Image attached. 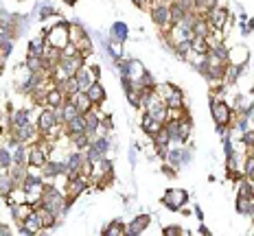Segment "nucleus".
I'll use <instances>...</instances> for the list:
<instances>
[{
  "instance_id": "2",
  "label": "nucleus",
  "mask_w": 254,
  "mask_h": 236,
  "mask_svg": "<svg viewBox=\"0 0 254 236\" xmlns=\"http://www.w3.org/2000/svg\"><path fill=\"white\" fill-rule=\"evenodd\" d=\"M210 116H213L217 127H230L232 116H235V109H232L226 101H215V98L210 96Z\"/></svg>"
},
{
  "instance_id": "8",
  "label": "nucleus",
  "mask_w": 254,
  "mask_h": 236,
  "mask_svg": "<svg viewBox=\"0 0 254 236\" xmlns=\"http://www.w3.org/2000/svg\"><path fill=\"white\" fill-rule=\"evenodd\" d=\"M70 101L77 105V109H79V112H81V114H86V112H90V109L94 107L92 101H90V96L86 94V90H79V92L75 94V96L70 98Z\"/></svg>"
},
{
  "instance_id": "15",
  "label": "nucleus",
  "mask_w": 254,
  "mask_h": 236,
  "mask_svg": "<svg viewBox=\"0 0 254 236\" xmlns=\"http://www.w3.org/2000/svg\"><path fill=\"white\" fill-rule=\"evenodd\" d=\"M243 162H246V164H243V175H246L248 180H252V182H254V153H252V155H248Z\"/></svg>"
},
{
  "instance_id": "20",
  "label": "nucleus",
  "mask_w": 254,
  "mask_h": 236,
  "mask_svg": "<svg viewBox=\"0 0 254 236\" xmlns=\"http://www.w3.org/2000/svg\"><path fill=\"white\" fill-rule=\"evenodd\" d=\"M199 234H204V236H208L210 232H208V228H206V225H199Z\"/></svg>"
},
{
  "instance_id": "6",
  "label": "nucleus",
  "mask_w": 254,
  "mask_h": 236,
  "mask_svg": "<svg viewBox=\"0 0 254 236\" xmlns=\"http://www.w3.org/2000/svg\"><path fill=\"white\" fill-rule=\"evenodd\" d=\"M151 223V217L149 214H138L129 225L125 228V236H140L142 232L147 230V225Z\"/></svg>"
},
{
  "instance_id": "12",
  "label": "nucleus",
  "mask_w": 254,
  "mask_h": 236,
  "mask_svg": "<svg viewBox=\"0 0 254 236\" xmlns=\"http://www.w3.org/2000/svg\"><path fill=\"white\" fill-rule=\"evenodd\" d=\"M125 228H127V225L123 221H112L108 228L103 230V234L105 236H125Z\"/></svg>"
},
{
  "instance_id": "14",
  "label": "nucleus",
  "mask_w": 254,
  "mask_h": 236,
  "mask_svg": "<svg viewBox=\"0 0 254 236\" xmlns=\"http://www.w3.org/2000/svg\"><path fill=\"white\" fill-rule=\"evenodd\" d=\"M169 7H171V24H180L184 20V15H187V11H184V9L180 7L178 2L169 4Z\"/></svg>"
},
{
  "instance_id": "16",
  "label": "nucleus",
  "mask_w": 254,
  "mask_h": 236,
  "mask_svg": "<svg viewBox=\"0 0 254 236\" xmlns=\"http://www.w3.org/2000/svg\"><path fill=\"white\" fill-rule=\"evenodd\" d=\"M184 234V230L180 228V225H167L165 230H162V236H180Z\"/></svg>"
},
{
  "instance_id": "21",
  "label": "nucleus",
  "mask_w": 254,
  "mask_h": 236,
  "mask_svg": "<svg viewBox=\"0 0 254 236\" xmlns=\"http://www.w3.org/2000/svg\"><path fill=\"white\" fill-rule=\"evenodd\" d=\"M195 214H197V219H204V214H202V208H199V206H195Z\"/></svg>"
},
{
  "instance_id": "13",
  "label": "nucleus",
  "mask_w": 254,
  "mask_h": 236,
  "mask_svg": "<svg viewBox=\"0 0 254 236\" xmlns=\"http://www.w3.org/2000/svg\"><path fill=\"white\" fill-rule=\"evenodd\" d=\"M252 201H254V199H250V197H241V195H237V201H235L237 212H239V214H250Z\"/></svg>"
},
{
  "instance_id": "3",
  "label": "nucleus",
  "mask_w": 254,
  "mask_h": 236,
  "mask_svg": "<svg viewBox=\"0 0 254 236\" xmlns=\"http://www.w3.org/2000/svg\"><path fill=\"white\" fill-rule=\"evenodd\" d=\"M162 203H165V208L178 212V210H182L189 203V192L182 190V188H169L165 197H162Z\"/></svg>"
},
{
  "instance_id": "22",
  "label": "nucleus",
  "mask_w": 254,
  "mask_h": 236,
  "mask_svg": "<svg viewBox=\"0 0 254 236\" xmlns=\"http://www.w3.org/2000/svg\"><path fill=\"white\" fill-rule=\"evenodd\" d=\"M64 2H66V4H75L77 0H64Z\"/></svg>"
},
{
  "instance_id": "9",
  "label": "nucleus",
  "mask_w": 254,
  "mask_h": 236,
  "mask_svg": "<svg viewBox=\"0 0 254 236\" xmlns=\"http://www.w3.org/2000/svg\"><path fill=\"white\" fill-rule=\"evenodd\" d=\"M64 127H66L68 136H70V134H83V131H86V116H83V114H79V116H75L72 120H68Z\"/></svg>"
},
{
  "instance_id": "11",
  "label": "nucleus",
  "mask_w": 254,
  "mask_h": 236,
  "mask_svg": "<svg viewBox=\"0 0 254 236\" xmlns=\"http://www.w3.org/2000/svg\"><path fill=\"white\" fill-rule=\"evenodd\" d=\"M142 129H145L147 136H151V138H153V136L162 129V123H158V120H153L149 114H145V116H142Z\"/></svg>"
},
{
  "instance_id": "10",
  "label": "nucleus",
  "mask_w": 254,
  "mask_h": 236,
  "mask_svg": "<svg viewBox=\"0 0 254 236\" xmlns=\"http://www.w3.org/2000/svg\"><path fill=\"white\" fill-rule=\"evenodd\" d=\"M110 40L112 42H127V26L123 22H114L112 29H110Z\"/></svg>"
},
{
  "instance_id": "19",
  "label": "nucleus",
  "mask_w": 254,
  "mask_h": 236,
  "mask_svg": "<svg viewBox=\"0 0 254 236\" xmlns=\"http://www.w3.org/2000/svg\"><path fill=\"white\" fill-rule=\"evenodd\" d=\"M248 116H250V120L254 123V103L250 105V109H248Z\"/></svg>"
},
{
  "instance_id": "4",
  "label": "nucleus",
  "mask_w": 254,
  "mask_h": 236,
  "mask_svg": "<svg viewBox=\"0 0 254 236\" xmlns=\"http://www.w3.org/2000/svg\"><path fill=\"white\" fill-rule=\"evenodd\" d=\"M151 20L153 24L158 26H171V7L169 4H162V2H156L151 4Z\"/></svg>"
},
{
  "instance_id": "5",
  "label": "nucleus",
  "mask_w": 254,
  "mask_h": 236,
  "mask_svg": "<svg viewBox=\"0 0 254 236\" xmlns=\"http://www.w3.org/2000/svg\"><path fill=\"white\" fill-rule=\"evenodd\" d=\"M250 59V50H248V46H232L228 48V64L232 66H246V61Z\"/></svg>"
},
{
  "instance_id": "1",
  "label": "nucleus",
  "mask_w": 254,
  "mask_h": 236,
  "mask_svg": "<svg viewBox=\"0 0 254 236\" xmlns=\"http://www.w3.org/2000/svg\"><path fill=\"white\" fill-rule=\"evenodd\" d=\"M46 44L53 46V48H60V50L66 48V46L70 44V24L57 20V24L46 31Z\"/></svg>"
},
{
  "instance_id": "18",
  "label": "nucleus",
  "mask_w": 254,
  "mask_h": 236,
  "mask_svg": "<svg viewBox=\"0 0 254 236\" xmlns=\"http://www.w3.org/2000/svg\"><path fill=\"white\" fill-rule=\"evenodd\" d=\"M252 31H254V18H252V20H248V22H246V26H243V35L252 33Z\"/></svg>"
},
{
  "instance_id": "17",
  "label": "nucleus",
  "mask_w": 254,
  "mask_h": 236,
  "mask_svg": "<svg viewBox=\"0 0 254 236\" xmlns=\"http://www.w3.org/2000/svg\"><path fill=\"white\" fill-rule=\"evenodd\" d=\"M197 7H202V9H213V7H217V0H197Z\"/></svg>"
},
{
  "instance_id": "7",
  "label": "nucleus",
  "mask_w": 254,
  "mask_h": 236,
  "mask_svg": "<svg viewBox=\"0 0 254 236\" xmlns=\"http://www.w3.org/2000/svg\"><path fill=\"white\" fill-rule=\"evenodd\" d=\"M86 94L90 96V101H92V105H101L105 101V90H103V86L99 81H94V83H90V86L86 88Z\"/></svg>"
}]
</instances>
